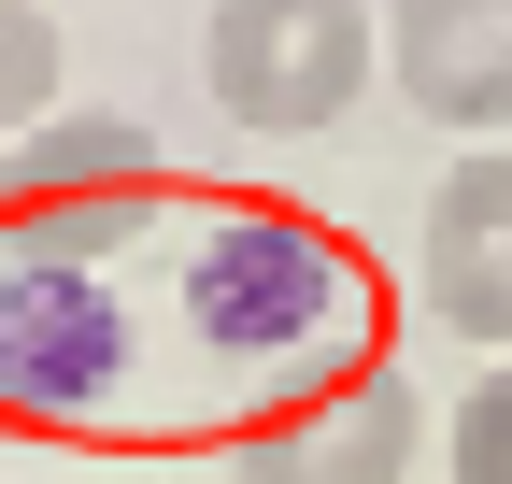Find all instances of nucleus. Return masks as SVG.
<instances>
[{
  "label": "nucleus",
  "instance_id": "8",
  "mask_svg": "<svg viewBox=\"0 0 512 484\" xmlns=\"http://www.w3.org/2000/svg\"><path fill=\"white\" fill-rule=\"evenodd\" d=\"M57 114V15L43 0H0V157Z\"/></svg>",
  "mask_w": 512,
  "mask_h": 484
},
{
  "label": "nucleus",
  "instance_id": "6",
  "mask_svg": "<svg viewBox=\"0 0 512 484\" xmlns=\"http://www.w3.org/2000/svg\"><path fill=\"white\" fill-rule=\"evenodd\" d=\"M427 314L456 342H512V143H470L427 186Z\"/></svg>",
  "mask_w": 512,
  "mask_h": 484
},
{
  "label": "nucleus",
  "instance_id": "4",
  "mask_svg": "<svg viewBox=\"0 0 512 484\" xmlns=\"http://www.w3.org/2000/svg\"><path fill=\"white\" fill-rule=\"evenodd\" d=\"M0 200H15V242L29 257H114L128 228L157 214V143L128 114H43V129L0 157Z\"/></svg>",
  "mask_w": 512,
  "mask_h": 484
},
{
  "label": "nucleus",
  "instance_id": "9",
  "mask_svg": "<svg viewBox=\"0 0 512 484\" xmlns=\"http://www.w3.org/2000/svg\"><path fill=\"white\" fill-rule=\"evenodd\" d=\"M441 470H456V484H512V356L456 399V428H441Z\"/></svg>",
  "mask_w": 512,
  "mask_h": 484
},
{
  "label": "nucleus",
  "instance_id": "3",
  "mask_svg": "<svg viewBox=\"0 0 512 484\" xmlns=\"http://www.w3.org/2000/svg\"><path fill=\"white\" fill-rule=\"evenodd\" d=\"M128 385V314L86 257L0 242V413L15 428H100Z\"/></svg>",
  "mask_w": 512,
  "mask_h": 484
},
{
  "label": "nucleus",
  "instance_id": "1",
  "mask_svg": "<svg viewBox=\"0 0 512 484\" xmlns=\"http://www.w3.org/2000/svg\"><path fill=\"white\" fill-rule=\"evenodd\" d=\"M185 328H200L228 371H313V356L342 342V257L299 214L228 200L185 242Z\"/></svg>",
  "mask_w": 512,
  "mask_h": 484
},
{
  "label": "nucleus",
  "instance_id": "5",
  "mask_svg": "<svg viewBox=\"0 0 512 484\" xmlns=\"http://www.w3.org/2000/svg\"><path fill=\"white\" fill-rule=\"evenodd\" d=\"M413 456H427V399L370 356V371H328L313 399L256 413L228 442V484H413Z\"/></svg>",
  "mask_w": 512,
  "mask_h": 484
},
{
  "label": "nucleus",
  "instance_id": "7",
  "mask_svg": "<svg viewBox=\"0 0 512 484\" xmlns=\"http://www.w3.org/2000/svg\"><path fill=\"white\" fill-rule=\"evenodd\" d=\"M384 72L427 129H512V0H384Z\"/></svg>",
  "mask_w": 512,
  "mask_h": 484
},
{
  "label": "nucleus",
  "instance_id": "2",
  "mask_svg": "<svg viewBox=\"0 0 512 484\" xmlns=\"http://www.w3.org/2000/svg\"><path fill=\"white\" fill-rule=\"evenodd\" d=\"M370 72H384L370 0H214L200 29V86L242 129H328V114H356Z\"/></svg>",
  "mask_w": 512,
  "mask_h": 484
}]
</instances>
